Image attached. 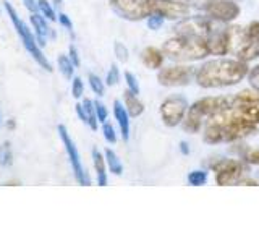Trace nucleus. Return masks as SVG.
<instances>
[{"instance_id": "obj_32", "label": "nucleus", "mask_w": 259, "mask_h": 243, "mask_svg": "<svg viewBox=\"0 0 259 243\" xmlns=\"http://www.w3.org/2000/svg\"><path fill=\"white\" fill-rule=\"evenodd\" d=\"M120 81V70L115 63L110 65V68L107 71V76H105V85L107 86H115Z\"/></svg>"}, {"instance_id": "obj_37", "label": "nucleus", "mask_w": 259, "mask_h": 243, "mask_svg": "<svg viewBox=\"0 0 259 243\" xmlns=\"http://www.w3.org/2000/svg\"><path fill=\"white\" fill-rule=\"evenodd\" d=\"M57 21H59L62 26L73 36V21H71V18L67 13H59V15H57Z\"/></svg>"}, {"instance_id": "obj_29", "label": "nucleus", "mask_w": 259, "mask_h": 243, "mask_svg": "<svg viewBox=\"0 0 259 243\" xmlns=\"http://www.w3.org/2000/svg\"><path fill=\"white\" fill-rule=\"evenodd\" d=\"M113 52H115V57L120 60V62H128L130 59V51H128V47L123 44V43H120V40H117L115 44H113Z\"/></svg>"}, {"instance_id": "obj_14", "label": "nucleus", "mask_w": 259, "mask_h": 243, "mask_svg": "<svg viewBox=\"0 0 259 243\" xmlns=\"http://www.w3.org/2000/svg\"><path fill=\"white\" fill-rule=\"evenodd\" d=\"M47 18L44 15H40V13H31L29 15V23H31V26L32 29H34V34H36V39H37V43L40 47H44L47 43V37H55L57 34L51 29V26L47 24Z\"/></svg>"}, {"instance_id": "obj_11", "label": "nucleus", "mask_w": 259, "mask_h": 243, "mask_svg": "<svg viewBox=\"0 0 259 243\" xmlns=\"http://www.w3.org/2000/svg\"><path fill=\"white\" fill-rule=\"evenodd\" d=\"M196 75L190 65H170L159 71L157 81L162 86H186Z\"/></svg>"}, {"instance_id": "obj_2", "label": "nucleus", "mask_w": 259, "mask_h": 243, "mask_svg": "<svg viewBox=\"0 0 259 243\" xmlns=\"http://www.w3.org/2000/svg\"><path fill=\"white\" fill-rule=\"evenodd\" d=\"M162 52L175 62H194L206 59L209 54L207 43L202 37H186L175 36L168 39L162 46Z\"/></svg>"}, {"instance_id": "obj_31", "label": "nucleus", "mask_w": 259, "mask_h": 243, "mask_svg": "<svg viewBox=\"0 0 259 243\" xmlns=\"http://www.w3.org/2000/svg\"><path fill=\"white\" fill-rule=\"evenodd\" d=\"M71 94L75 99H81L84 94V83L83 79L79 76H73V81H71Z\"/></svg>"}, {"instance_id": "obj_5", "label": "nucleus", "mask_w": 259, "mask_h": 243, "mask_svg": "<svg viewBox=\"0 0 259 243\" xmlns=\"http://www.w3.org/2000/svg\"><path fill=\"white\" fill-rule=\"evenodd\" d=\"M221 26H224V23L215 21L207 15H196V16H186V18L177 21L174 32H175V36L207 39Z\"/></svg>"}, {"instance_id": "obj_30", "label": "nucleus", "mask_w": 259, "mask_h": 243, "mask_svg": "<svg viewBox=\"0 0 259 243\" xmlns=\"http://www.w3.org/2000/svg\"><path fill=\"white\" fill-rule=\"evenodd\" d=\"M102 133H104V138L107 143H110V144L117 143V132L110 122H104L102 124Z\"/></svg>"}, {"instance_id": "obj_8", "label": "nucleus", "mask_w": 259, "mask_h": 243, "mask_svg": "<svg viewBox=\"0 0 259 243\" xmlns=\"http://www.w3.org/2000/svg\"><path fill=\"white\" fill-rule=\"evenodd\" d=\"M57 132H59V136H60V140H62V143L65 146V151H67V156L70 159V164H71V169H73V175H75L76 182L79 185H83V186H89V185H91V180H89V177H88L86 170L83 167L79 151L76 148L75 141L71 140L67 127H65L63 124H60L59 127H57Z\"/></svg>"}, {"instance_id": "obj_21", "label": "nucleus", "mask_w": 259, "mask_h": 243, "mask_svg": "<svg viewBox=\"0 0 259 243\" xmlns=\"http://www.w3.org/2000/svg\"><path fill=\"white\" fill-rule=\"evenodd\" d=\"M57 67H59L60 73L67 78V79H73L75 76V65L70 60L68 55H59V59H57Z\"/></svg>"}, {"instance_id": "obj_3", "label": "nucleus", "mask_w": 259, "mask_h": 243, "mask_svg": "<svg viewBox=\"0 0 259 243\" xmlns=\"http://www.w3.org/2000/svg\"><path fill=\"white\" fill-rule=\"evenodd\" d=\"M232 101L224 96H212V97H202L188 107V112L182 122V127L188 133H198L204 120L212 117L214 113L221 112L227 107H230Z\"/></svg>"}, {"instance_id": "obj_22", "label": "nucleus", "mask_w": 259, "mask_h": 243, "mask_svg": "<svg viewBox=\"0 0 259 243\" xmlns=\"http://www.w3.org/2000/svg\"><path fill=\"white\" fill-rule=\"evenodd\" d=\"M232 102H238V104H259V91L256 89H243L237 96L233 97Z\"/></svg>"}, {"instance_id": "obj_6", "label": "nucleus", "mask_w": 259, "mask_h": 243, "mask_svg": "<svg viewBox=\"0 0 259 243\" xmlns=\"http://www.w3.org/2000/svg\"><path fill=\"white\" fill-rule=\"evenodd\" d=\"M109 7L126 21H141L154 13L151 0H109Z\"/></svg>"}, {"instance_id": "obj_4", "label": "nucleus", "mask_w": 259, "mask_h": 243, "mask_svg": "<svg viewBox=\"0 0 259 243\" xmlns=\"http://www.w3.org/2000/svg\"><path fill=\"white\" fill-rule=\"evenodd\" d=\"M4 7H5V10H7L8 16H10V21H12V24H13V28H15V31H16V34L20 36V39H21V43H23L24 49H26V51L31 54V57L36 60V63L39 65L40 68H44L47 73H52L54 68H52L51 62L47 60V57L44 55L42 49H40V46H39V43H37V39H36V34L29 29L28 24L20 18L18 13H16V10L13 8V5H12L10 2H8V0H5V2H4Z\"/></svg>"}, {"instance_id": "obj_45", "label": "nucleus", "mask_w": 259, "mask_h": 243, "mask_svg": "<svg viewBox=\"0 0 259 243\" xmlns=\"http://www.w3.org/2000/svg\"><path fill=\"white\" fill-rule=\"evenodd\" d=\"M0 124H2V120H0Z\"/></svg>"}, {"instance_id": "obj_34", "label": "nucleus", "mask_w": 259, "mask_h": 243, "mask_svg": "<svg viewBox=\"0 0 259 243\" xmlns=\"http://www.w3.org/2000/svg\"><path fill=\"white\" fill-rule=\"evenodd\" d=\"M243 159L245 162H248L249 166H259V148L256 149H246L243 152Z\"/></svg>"}, {"instance_id": "obj_27", "label": "nucleus", "mask_w": 259, "mask_h": 243, "mask_svg": "<svg viewBox=\"0 0 259 243\" xmlns=\"http://www.w3.org/2000/svg\"><path fill=\"white\" fill-rule=\"evenodd\" d=\"M37 4H39V13L40 15H44L49 21H57V13H55L54 7L49 0H37Z\"/></svg>"}, {"instance_id": "obj_28", "label": "nucleus", "mask_w": 259, "mask_h": 243, "mask_svg": "<svg viewBox=\"0 0 259 243\" xmlns=\"http://www.w3.org/2000/svg\"><path fill=\"white\" fill-rule=\"evenodd\" d=\"M164 21H165V18L162 15H159V13H152V15H149L148 18H146V24H148V28L151 29V31H157V29H160L162 28V24H164Z\"/></svg>"}, {"instance_id": "obj_41", "label": "nucleus", "mask_w": 259, "mask_h": 243, "mask_svg": "<svg viewBox=\"0 0 259 243\" xmlns=\"http://www.w3.org/2000/svg\"><path fill=\"white\" fill-rule=\"evenodd\" d=\"M24 7L29 13H39V4L37 0H23Z\"/></svg>"}, {"instance_id": "obj_15", "label": "nucleus", "mask_w": 259, "mask_h": 243, "mask_svg": "<svg viewBox=\"0 0 259 243\" xmlns=\"http://www.w3.org/2000/svg\"><path fill=\"white\" fill-rule=\"evenodd\" d=\"M113 115H115V120L117 124L120 127V133H121V138H123L125 141L130 140V127H132V124H130V113L125 107V104H121L118 99L113 101Z\"/></svg>"}, {"instance_id": "obj_39", "label": "nucleus", "mask_w": 259, "mask_h": 243, "mask_svg": "<svg viewBox=\"0 0 259 243\" xmlns=\"http://www.w3.org/2000/svg\"><path fill=\"white\" fill-rule=\"evenodd\" d=\"M68 57H70V60L73 62V65H75V67H79V65H81L79 52H78V49L73 46V44L68 47Z\"/></svg>"}, {"instance_id": "obj_38", "label": "nucleus", "mask_w": 259, "mask_h": 243, "mask_svg": "<svg viewBox=\"0 0 259 243\" xmlns=\"http://www.w3.org/2000/svg\"><path fill=\"white\" fill-rule=\"evenodd\" d=\"M245 31H246V34L251 39L259 40V21H251L248 26L245 28Z\"/></svg>"}, {"instance_id": "obj_18", "label": "nucleus", "mask_w": 259, "mask_h": 243, "mask_svg": "<svg viewBox=\"0 0 259 243\" xmlns=\"http://www.w3.org/2000/svg\"><path fill=\"white\" fill-rule=\"evenodd\" d=\"M232 107L237 110L238 115L246 118L251 124L259 125V104H238L232 102Z\"/></svg>"}, {"instance_id": "obj_35", "label": "nucleus", "mask_w": 259, "mask_h": 243, "mask_svg": "<svg viewBox=\"0 0 259 243\" xmlns=\"http://www.w3.org/2000/svg\"><path fill=\"white\" fill-rule=\"evenodd\" d=\"M94 109H96V115H97V120L104 124V122H107L109 118V112H107V107L101 102V101H94Z\"/></svg>"}, {"instance_id": "obj_33", "label": "nucleus", "mask_w": 259, "mask_h": 243, "mask_svg": "<svg viewBox=\"0 0 259 243\" xmlns=\"http://www.w3.org/2000/svg\"><path fill=\"white\" fill-rule=\"evenodd\" d=\"M125 81H126V86L128 89L132 91L133 94H140V83H138V79L136 76L133 75L132 71H125Z\"/></svg>"}, {"instance_id": "obj_26", "label": "nucleus", "mask_w": 259, "mask_h": 243, "mask_svg": "<svg viewBox=\"0 0 259 243\" xmlns=\"http://www.w3.org/2000/svg\"><path fill=\"white\" fill-rule=\"evenodd\" d=\"M88 81H89V86H91L93 93L96 96H104V93H105V81H102L99 76L94 75V73H89Z\"/></svg>"}, {"instance_id": "obj_9", "label": "nucleus", "mask_w": 259, "mask_h": 243, "mask_svg": "<svg viewBox=\"0 0 259 243\" xmlns=\"http://www.w3.org/2000/svg\"><path fill=\"white\" fill-rule=\"evenodd\" d=\"M199 8L204 15L221 23H232L241 12L237 0H207L199 4Z\"/></svg>"}, {"instance_id": "obj_42", "label": "nucleus", "mask_w": 259, "mask_h": 243, "mask_svg": "<svg viewBox=\"0 0 259 243\" xmlns=\"http://www.w3.org/2000/svg\"><path fill=\"white\" fill-rule=\"evenodd\" d=\"M180 151H182V154H190V148H188V143H185V141H182V143H180Z\"/></svg>"}, {"instance_id": "obj_23", "label": "nucleus", "mask_w": 259, "mask_h": 243, "mask_svg": "<svg viewBox=\"0 0 259 243\" xmlns=\"http://www.w3.org/2000/svg\"><path fill=\"white\" fill-rule=\"evenodd\" d=\"M83 104H84V109H86V113H88V125H89V128L93 130V132H96V130H97V124H99V120H97V115H96L94 101H91V99H84Z\"/></svg>"}, {"instance_id": "obj_25", "label": "nucleus", "mask_w": 259, "mask_h": 243, "mask_svg": "<svg viewBox=\"0 0 259 243\" xmlns=\"http://www.w3.org/2000/svg\"><path fill=\"white\" fill-rule=\"evenodd\" d=\"M186 180H188V185L191 186H202L207 183V174L204 170H193L186 177Z\"/></svg>"}, {"instance_id": "obj_19", "label": "nucleus", "mask_w": 259, "mask_h": 243, "mask_svg": "<svg viewBox=\"0 0 259 243\" xmlns=\"http://www.w3.org/2000/svg\"><path fill=\"white\" fill-rule=\"evenodd\" d=\"M123 101H125V107L130 113V117L132 118H136V117H140L141 113L144 112V104L138 99V96L133 94L130 89H126L125 94H123Z\"/></svg>"}, {"instance_id": "obj_7", "label": "nucleus", "mask_w": 259, "mask_h": 243, "mask_svg": "<svg viewBox=\"0 0 259 243\" xmlns=\"http://www.w3.org/2000/svg\"><path fill=\"white\" fill-rule=\"evenodd\" d=\"M248 162H241L238 159H221L212 164V170L215 172V183L221 186L238 185L245 174L248 172Z\"/></svg>"}, {"instance_id": "obj_10", "label": "nucleus", "mask_w": 259, "mask_h": 243, "mask_svg": "<svg viewBox=\"0 0 259 243\" xmlns=\"http://www.w3.org/2000/svg\"><path fill=\"white\" fill-rule=\"evenodd\" d=\"M188 101L183 96H170L160 104V118L167 127H178L188 112Z\"/></svg>"}, {"instance_id": "obj_36", "label": "nucleus", "mask_w": 259, "mask_h": 243, "mask_svg": "<svg viewBox=\"0 0 259 243\" xmlns=\"http://www.w3.org/2000/svg\"><path fill=\"white\" fill-rule=\"evenodd\" d=\"M248 81H249V86L254 88L256 91H259V65H256L254 68H251L248 73Z\"/></svg>"}, {"instance_id": "obj_40", "label": "nucleus", "mask_w": 259, "mask_h": 243, "mask_svg": "<svg viewBox=\"0 0 259 243\" xmlns=\"http://www.w3.org/2000/svg\"><path fill=\"white\" fill-rule=\"evenodd\" d=\"M75 110H76V115L79 117V120H81V122H84V124L88 125V113H86V109H84V104L78 102V104L75 105Z\"/></svg>"}, {"instance_id": "obj_12", "label": "nucleus", "mask_w": 259, "mask_h": 243, "mask_svg": "<svg viewBox=\"0 0 259 243\" xmlns=\"http://www.w3.org/2000/svg\"><path fill=\"white\" fill-rule=\"evenodd\" d=\"M154 13H159L165 20L180 21L190 16V5L182 0H151Z\"/></svg>"}, {"instance_id": "obj_13", "label": "nucleus", "mask_w": 259, "mask_h": 243, "mask_svg": "<svg viewBox=\"0 0 259 243\" xmlns=\"http://www.w3.org/2000/svg\"><path fill=\"white\" fill-rule=\"evenodd\" d=\"M207 49L209 54L212 55H227L230 54V46H229V34H227V28L221 26L219 29H215L212 34H210L207 39Z\"/></svg>"}, {"instance_id": "obj_24", "label": "nucleus", "mask_w": 259, "mask_h": 243, "mask_svg": "<svg viewBox=\"0 0 259 243\" xmlns=\"http://www.w3.org/2000/svg\"><path fill=\"white\" fill-rule=\"evenodd\" d=\"M13 162V152H12V144L10 141H4L0 144V166H10Z\"/></svg>"}, {"instance_id": "obj_43", "label": "nucleus", "mask_w": 259, "mask_h": 243, "mask_svg": "<svg viewBox=\"0 0 259 243\" xmlns=\"http://www.w3.org/2000/svg\"><path fill=\"white\" fill-rule=\"evenodd\" d=\"M52 4H55L57 7H59V5L62 4V0H52Z\"/></svg>"}, {"instance_id": "obj_20", "label": "nucleus", "mask_w": 259, "mask_h": 243, "mask_svg": "<svg viewBox=\"0 0 259 243\" xmlns=\"http://www.w3.org/2000/svg\"><path fill=\"white\" fill-rule=\"evenodd\" d=\"M104 156H105V162H107V169L113 175L123 174V164H121V160L118 159V156L115 152H113L112 149H105Z\"/></svg>"}, {"instance_id": "obj_1", "label": "nucleus", "mask_w": 259, "mask_h": 243, "mask_svg": "<svg viewBox=\"0 0 259 243\" xmlns=\"http://www.w3.org/2000/svg\"><path fill=\"white\" fill-rule=\"evenodd\" d=\"M249 73L248 63L240 59H212L196 70L194 79L201 88H225L243 81Z\"/></svg>"}, {"instance_id": "obj_44", "label": "nucleus", "mask_w": 259, "mask_h": 243, "mask_svg": "<svg viewBox=\"0 0 259 243\" xmlns=\"http://www.w3.org/2000/svg\"><path fill=\"white\" fill-rule=\"evenodd\" d=\"M199 2L202 4V2H207V0H199ZM237 2H241V0H237Z\"/></svg>"}, {"instance_id": "obj_16", "label": "nucleus", "mask_w": 259, "mask_h": 243, "mask_svg": "<svg viewBox=\"0 0 259 243\" xmlns=\"http://www.w3.org/2000/svg\"><path fill=\"white\" fill-rule=\"evenodd\" d=\"M164 59H165V54L162 52V49L152 47V46L143 49V52H141L143 63L151 70H159L162 67V63H164Z\"/></svg>"}, {"instance_id": "obj_17", "label": "nucleus", "mask_w": 259, "mask_h": 243, "mask_svg": "<svg viewBox=\"0 0 259 243\" xmlns=\"http://www.w3.org/2000/svg\"><path fill=\"white\" fill-rule=\"evenodd\" d=\"M93 164L97 177V185L105 186L107 185V162H105V156L99 149H93Z\"/></svg>"}]
</instances>
